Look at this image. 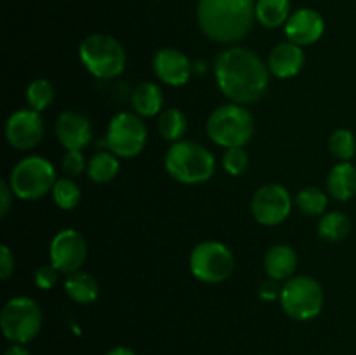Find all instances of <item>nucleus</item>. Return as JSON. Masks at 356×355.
<instances>
[{
  "instance_id": "obj_11",
  "label": "nucleus",
  "mask_w": 356,
  "mask_h": 355,
  "mask_svg": "<svg viewBox=\"0 0 356 355\" xmlns=\"http://www.w3.org/2000/svg\"><path fill=\"white\" fill-rule=\"evenodd\" d=\"M250 211L259 225L277 226L289 218L292 211V197L282 184H264L254 194Z\"/></svg>"
},
{
  "instance_id": "obj_22",
  "label": "nucleus",
  "mask_w": 356,
  "mask_h": 355,
  "mask_svg": "<svg viewBox=\"0 0 356 355\" xmlns=\"http://www.w3.org/2000/svg\"><path fill=\"white\" fill-rule=\"evenodd\" d=\"M291 17V0H256V19L264 28H278Z\"/></svg>"
},
{
  "instance_id": "obj_13",
  "label": "nucleus",
  "mask_w": 356,
  "mask_h": 355,
  "mask_svg": "<svg viewBox=\"0 0 356 355\" xmlns=\"http://www.w3.org/2000/svg\"><path fill=\"white\" fill-rule=\"evenodd\" d=\"M44 138V118L40 111L23 108L14 113L6 122V139L13 148L19 152L35 148Z\"/></svg>"
},
{
  "instance_id": "obj_36",
  "label": "nucleus",
  "mask_w": 356,
  "mask_h": 355,
  "mask_svg": "<svg viewBox=\"0 0 356 355\" xmlns=\"http://www.w3.org/2000/svg\"><path fill=\"white\" fill-rule=\"evenodd\" d=\"M3 355H31V352L28 350L24 345L13 343L9 348H7L6 352H3Z\"/></svg>"
},
{
  "instance_id": "obj_34",
  "label": "nucleus",
  "mask_w": 356,
  "mask_h": 355,
  "mask_svg": "<svg viewBox=\"0 0 356 355\" xmlns=\"http://www.w3.org/2000/svg\"><path fill=\"white\" fill-rule=\"evenodd\" d=\"M14 267H16V263H14V254L10 253L9 246H2L0 247V277H2V281L10 278Z\"/></svg>"
},
{
  "instance_id": "obj_2",
  "label": "nucleus",
  "mask_w": 356,
  "mask_h": 355,
  "mask_svg": "<svg viewBox=\"0 0 356 355\" xmlns=\"http://www.w3.org/2000/svg\"><path fill=\"white\" fill-rule=\"evenodd\" d=\"M256 19V0H198L197 21L205 37L219 44L245 38Z\"/></svg>"
},
{
  "instance_id": "obj_20",
  "label": "nucleus",
  "mask_w": 356,
  "mask_h": 355,
  "mask_svg": "<svg viewBox=\"0 0 356 355\" xmlns=\"http://www.w3.org/2000/svg\"><path fill=\"white\" fill-rule=\"evenodd\" d=\"M65 292L72 301L79 305H90L99 296V284L92 275L79 270L75 274L66 275Z\"/></svg>"
},
{
  "instance_id": "obj_12",
  "label": "nucleus",
  "mask_w": 356,
  "mask_h": 355,
  "mask_svg": "<svg viewBox=\"0 0 356 355\" xmlns=\"http://www.w3.org/2000/svg\"><path fill=\"white\" fill-rule=\"evenodd\" d=\"M87 258V240L79 230L65 228L56 233L49 246V260L59 274H75Z\"/></svg>"
},
{
  "instance_id": "obj_7",
  "label": "nucleus",
  "mask_w": 356,
  "mask_h": 355,
  "mask_svg": "<svg viewBox=\"0 0 356 355\" xmlns=\"http://www.w3.org/2000/svg\"><path fill=\"white\" fill-rule=\"evenodd\" d=\"M280 306L291 319L306 322L320 315L323 310L322 284L309 275H294L282 285Z\"/></svg>"
},
{
  "instance_id": "obj_21",
  "label": "nucleus",
  "mask_w": 356,
  "mask_h": 355,
  "mask_svg": "<svg viewBox=\"0 0 356 355\" xmlns=\"http://www.w3.org/2000/svg\"><path fill=\"white\" fill-rule=\"evenodd\" d=\"M132 108L139 117H153L162 113L163 94L160 87L153 82H143L132 90Z\"/></svg>"
},
{
  "instance_id": "obj_10",
  "label": "nucleus",
  "mask_w": 356,
  "mask_h": 355,
  "mask_svg": "<svg viewBox=\"0 0 356 355\" xmlns=\"http://www.w3.org/2000/svg\"><path fill=\"white\" fill-rule=\"evenodd\" d=\"M148 141V129L138 113L115 115L106 129V145L111 153L122 159H132L145 150Z\"/></svg>"
},
{
  "instance_id": "obj_23",
  "label": "nucleus",
  "mask_w": 356,
  "mask_h": 355,
  "mask_svg": "<svg viewBox=\"0 0 356 355\" xmlns=\"http://www.w3.org/2000/svg\"><path fill=\"white\" fill-rule=\"evenodd\" d=\"M118 171H120V162H118V157L111 152H97L87 164V176L97 184L113 181Z\"/></svg>"
},
{
  "instance_id": "obj_31",
  "label": "nucleus",
  "mask_w": 356,
  "mask_h": 355,
  "mask_svg": "<svg viewBox=\"0 0 356 355\" xmlns=\"http://www.w3.org/2000/svg\"><path fill=\"white\" fill-rule=\"evenodd\" d=\"M86 157L80 150H66V153L63 155V171H65L68 176H79L83 171H87Z\"/></svg>"
},
{
  "instance_id": "obj_5",
  "label": "nucleus",
  "mask_w": 356,
  "mask_h": 355,
  "mask_svg": "<svg viewBox=\"0 0 356 355\" xmlns=\"http://www.w3.org/2000/svg\"><path fill=\"white\" fill-rule=\"evenodd\" d=\"M79 58L87 72L96 79L110 80L125 70V49L115 37L106 33L89 35L79 47Z\"/></svg>"
},
{
  "instance_id": "obj_18",
  "label": "nucleus",
  "mask_w": 356,
  "mask_h": 355,
  "mask_svg": "<svg viewBox=\"0 0 356 355\" xmlns=\"http://www.w3.org/2000/svg\"><path fill=\"white\" fill-rule=\"evenodd\" d=\"M298 268V254L291 246L285 244H277L270 247L264 256V270L268 277L275 281H289L294 277V271Z\"/></svg>"
},
{
  "instance_id": "obj_24",
  "label": "nucleus",
  "mask_w": 356,
  "mask_h": 355,
  "mask_svg": "<svg viewBox=\"0 0 356 355\" xmlns=\"http://www.w3.org/2000/svg\"><path fill=\"white\" fill-rule=\"evenodd\" d=\"M351 232V221L344 212H327L318 221V235L327 242H341Z\"/></svg>"
},
{
  "instance_id": "obj_35",
  "label": "nucleus",
  "mask_w": 356,
  "mask_h": 355,
  "mask_svg": "<svg viewBox=\"0 0 356 355\" xmlns=\"http://www.w3.org/2000/svg\"><path fill=\"white\" fill-rule=\"evenodd\" d=\"M13 190H10L9 183L7 181H2L0 183V216L6 218L10 211V205H13Z\"/></svg>"
},
{
  "instance_id": "obj_1",
  "label": "nucleus",
  "mask_w": 356,
  "mask_h": 355,
  "mask_svg": "<svg viewBox=\"0 0 356 355\" xmlns=\"http://www.w3.org/2000/svg\"><path fill=\"white\" fill-rule=\"evenodd\" d=\"M214 75L221 93L232 103L252 104L266 94L270 70L259 54L245 47H228L216 58Z\"/></svg>"
},
{
  "instance_id": "obj_16",
  "label": "nucleus",
  "mask_w": 356,
  "mask_h": 355,
  "mask_svg": "<svg viewBox=\"0 0 356 355\" xmlns=\"http://www.w3.org/2000/svg\"><path fill=\"white\" fill-rule=\"evenodd\" d=\"M56 136L66 150H82L92 139V125L79 111H63L56 120Z\"/></svg>"
},
{
  "instance_id": "obj_30",
  "label": "nucleus",
  "mask_w": 356,
  "mask_h": 355,
  "mask_svg": "<svg viewBox=\"0 0 356 355\" xmlns=\"http://www.w3.org/2000/svg\"><path fill=\"white\" fill-rule=\"evenodd\" d=\"M222 167L232 176H240L249 167V153L245 148H226L222 155Z\"/></svg>"
},
{
  "instance_id": "obj_4",
  "label": "nucleus",
  "mask_w": 356,
  "mask_h": 355,
  "mask_svg": "<svg viewBox=\"0 0 356 355\" xmlns=\"http://www.w3.org/2000/svg\"><path fill=\"white\" fill-rule=\"evenodd\" d=\"M207 134L222 148H243L254 134L252 113L236 103L218 106L207 118Z\"/></svg>"
},
{
  "instance_id": "obj_6",
  "label": "nucleus",
  "mask_w": 356,
  "mask_h": 355,
  "mask_svg": "<svg viewBox=\"0 0 356 355\" xmlns=\"http://www.w3.org/2000/svg\"><path fill=\"white\" fill-rule=\"evenodd\" d=\"M56 181L54 166L44 157L30 155L13 167L7 183L21 200H37L52 191Z\"/></svg>"
},
{
  "instance_id": "obj_14",
  "label": "nucleus",
  "mask_w": 356,
  "mask_h": 355,
  "mask_svg": "<svg viewBox=\"0 0 356 355\" xmlns=\"http://www.w3.org/2000/svg\"><path fill=\"white\" fill-rule=\"evenodd\" d=\"M153 72L167 86L181 87L190 80L193 65L179 49L163 47L153 56Z\"/></svg>"
},
{
  "instance_id": "obj_26",
  "label": "nucleus",
  "mask_w": 356,
  "mask_h": 355,
  "mask_svg": "<svg viewBox=\"0 0 356 355\" xmlns=\"http://www.w3.org/2000/svg\"><path fill=\"white\" fill-rule=\"evenodd\" d=\"M56 97L54 86L47 79H35L26 87V101L31 110L44 111Z\"/></svg>"
},
{
  "instance_id": "obj_29",
  "label": "nucleus",
  "mask_w": 356,
  "mask_h": 355,
  "mask_svg": "<svg viewBox=\"0 0 356 355\" xmlns=\"http://www.w3.org/2000/svg\"><path fill=\"white\" fill-rule=\"evenodd\" d=\"M329 150L341 162H350L356 153V138L348 129H336L329 138Z\"/></svg>"
},
{
  "instance_id": "obj_19",
  "label": "nucleus",
  "mask_w": 356,
  "mask_h": 355,
  "mask_svg": "<svg viewBox=\"0 0 356 355\" xmlns=\"http://www.w3.org/2000/svg\"><path fill=\"white\" fill-rule=\"evenodd\" d=\"M327 190L336 200H351L356 195V166L351 162L336 164L327 176Z\"/></svg>"
},
{
  "instance_id": "obj_9",
  "label": "nucleus",
  "mask_w": 356,
  "mask_h": 355,
  "mask_svg": "<svg viewBox=\"0 0 356 355\" xmlns=\"http://www.w3.org/2000/svg\"><path fill=\"white\" fill-rule=\"evenodd\" d=\"M235 270V256L226 244L205 240L197 244L190 254V271L204 284H221Z\"/></svg>"
},
{
  "instance_id": "obj_25",
  "label": "nucleus",
  "mask_w": 356,
  "mask_h": 355,
  "mask_svg": "<svg viewBox=\"0 0 356 355\" xmlns=\"http://www.w3.org/2000/svg\"><path fill=\"white\" fill-rule=\"evenodd\" d=\"M159 131L162 138L167 139V141H183L184 134L188 131V122L183 111L177 110V108L162 110L159 117Z\"/></svg>"
},
{
  "instance_id": "obj_17",
  "label": "nucleus",
  "mask_w": 356,
  "mask_h": 355,
  "mask_svg": "<svg viewBox=\"0 0 356 355\" xmlns=\"http://www.w3.org/2000/svg\"><path fill=\"white\" fill-rule=\"evenodd\" d=\"M268 70L277 79H292L305 66V51L301 45L292 42H282L271 49L268 56Z\"/></svg>"
},
{
  "instance_id": "obj_37",
  "label": "nucleus",
  "mask_w": 356,
  "mask_h": 355,
  "mask_svg": "<svg viewBox=\"0 0 356 355\" xmlns=\"http://www.w3.org/2000/svg\"><path fill=\"white\" fill-rule=\"evenodd\" d=\"M104 355H138V354L127 347H115L111 348V350H108Z\"/></svg>"
},
{
  "instance_id": "obj_27",
  "label": "nucleus",
  "mask_w": 356,
  "mask_h": 355,
  "mask_svg": "<svg viewBox=\"0 0 356 355\" xmlns=\"http://www.w3.org/2000/svg\"><path fill=\"white\" fill-rule=\"evenodd\" d=\"M51 194L56 205L59 209H65V211H72L82 200V191H80L79 184L70 178H59Z\"/></svg>"
},
{
  "instance_id": "obj_3",
  "label": "nucleus",
  "mask_w": 356,
  "mask_h": 355,
  "mask_svg": "<svg viewBox=\"0 0 356 355\" xmlns=\"http://www.w3.org/2000/svg\"><path fill=\"white\" fill-rule=\"evenodd\" d=\"M165 169L179 183L202 184L214 176L216 159L205 146L183 139L167 150Z\"/></svg>"
},
{
  "instance_id": "obj_28",
  "label": "nucleus",
  "mask_w": 356,
  "mask_h": 355,
  "mask_svg": "<svg viewBox=\"0 0 356 355\" xmlns=\"http://www.w3.org/2000/svg\"><path fill=\"white\" fill-rule=\"evenodd\" d=\"M296 205L305 214L320 216L325 212L327 205H329V198H327V195L320 188L308 187L298 191V195H296Z\"/></svg>"
},
{
  "instance_id": "obj_33",
  "label": "nucleus",
  "mask_w": 356,
  "mask_h": 355,
  "mask_svg": "<svg viewBox=\"0 0 356 355\" xmlns=\"http://www.w3.org/2000/svg\"><path fill=\"white\" fill-rule=\"evenodd\" d=\"M257 294H259V298L264 299V301H277V299H280V294H282L280 282L268 277L266 281H263L259 284Z\"/></svg>"
},
{
  "instance_id": "obj_15",
  "label": "nucleus",
  "mask_w": 356,
  "mask_h": 355,
  "mask_svg": "<svg viewBox=\"0 0 356 355\" xmlns=\"http://www.w3.org/2000/svg\"><path fill=\"white\" fill-rule=\"evenodd\" d=\"M325 31V21L315 9H298L285 23V37L296 45H313L322 38Z\"/></svg>"
},
{
  "instance_id": "obj_8",
  "label": "nucleus",
  "mask_w": 356,
  "mask_h": 355,
  "mask_svg": "<svg viewBox=\"0 0 356 355\" xmlns=\"http://www.w3.org/2000/svg\"><path fill=\"white\" fill-rule=\"evenodd\" d=\"M42 310L35 299L16 296L3 305L0 313V327L10 343L26 345L38 336L42 329Z\"/></svg>"
},
{
  "instance_id": "obj_32",
  "label": "nucleus",
  "mask_w": 356,
  "mask_h": 355,
  "mask_svg": "<svg viewBox=\"0 0 356 355\" xmlns=\"http://www.w3.org/2000/svg\"><path fill=\"white\" fill-rule=\"evenodd\" d=\"M58 275L59 271L56 270L52 265H42V267H38L37 271H35V285H37L38 289L49 291V289H52L58 284Z\"/></svg>"
}]
</instances>
